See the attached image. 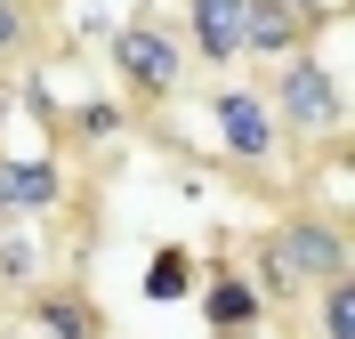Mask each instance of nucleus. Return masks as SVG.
Masks as SVG:
<instances>
[{"label": "nucleus", "mask_w": 355, "mask_h": 339, "mask_svg": "<svg viewBox=\"0 0 355 339\" xmlns=\"http://www.w3.org/2000/svg\"><path fill=\"white\" fill-rule=\"evenodd\" d=\"M339 275H355V243H347V218H331V210H291L250 250L259 299H283V307H299L315 283H339Z\"/></svg>", "instance_id": "obj_1"}, {"label": "nucleus", "mask_w": 355, "mask_h": 339, "mask_svg": "<svg viewBox=\"0 0 355 339\" xmlns=\"http://www.w3.org/2000/svg\"><path fill=\"white\" fill-rule=\"evenodd\" d=\"M266 105H275V121H283L299 146L347 130V81H339V65H331V57H315L307 41L275 65V97H266Z\"/></svg>", "instance_id": "obj_2"}, {"label": "nucleus", "mask_w": 355, "mask_h": 339, "mask_svg": "<svg viewBox=\"0 0 355 339\" xmlns=\"http://www.w3.org/2000/svg\"><path fill=\"white\" fill-rule=\"evenodd\" d=\"M105 57H113V73H121V89L146 97V105L178 97V81H186V41H178V24H162V17H130V24H113Z\"/></svg>", "instance_id": "obj_3"}, {"label": "nucleus", "mask_w": 355, "mask_h": 339, "mask_svg": "<svg viewBox=\"0 0 355 339\" xmlns=\"http://www.w3.org/2000/svg\"><path fill=\"white\" fill-rule=\"evenodd\" d=\"M210 121H218L226 154H234V170H250L259 178L266 162H275V105H266V89H243V81H226V89H210Z\"/></svg>", "instance_id": "obj_4"}, {"label": "nucleus", "mask_w": 355, "mask_h": 339, "mask_svg": "<svg viewBox=\"0 0 355 339\" xmlns=\"http://www.w3.org/2000/svg\"><path fill=\"white\" fill-rule=\"evenodd\" d=\"M307 33L315 8H299V0H243V57H259V65H283Z\"/></svg>", "instance_id": "obj_5"}, {"label": "nucleus", "mask_w": 355, "mask_h": 339, "mask_svg": "<svg viewBox=\"0 0 355 339\" xmlns=\"http://www.w3.org/2000/svg\"><path fill=\"white\" fill-rule=\"evenodd\" d=\"M178 41H186V57H202L210 73H226L243 57V0H186Z\"/></svg>", "instance_id": "obj_6"}, {"label": "nucleus", "mask_w": 355, "mask_h": 339, "mask_svg": "<svg viewBox=\"0 0 355 339\" xmlns=\"http://www.w3.org/2000/svg\"><path fill=\"white\" fill-rule=\"evenodd\" d=\"M194 299H202V323L210 331H259L266 323V299H259V283L243 267H218L210 283H194Z\"/></svg>", "instance_id": "obj_7"}, {"label": "nucleus", "mask_w": 355, "mask_h": 339, "mask_svg": "<svg viewBox=\"0 0 355 339\" xmlns=\"http://www.w3.org/2000/svg\"><path fill=\"white\" fill-rule=\"evenodd\" d=\"M24 323H33V339H105V315H97L89 291H73V283L33 291L24 299Z\"/></svg>", "instance_id": "obj_8"}, {"label": "nucleus", "mask_w": 355, "mask_h": 339, "mask_svg": "<svg viewBox=\"0 0 355 339\" xmlns=\"http://www.w3.org/2000/svg\"><path fill=\"white\" fill-rule=\"evenodd\" d=\"M0 170H8V202H17V226L65 202V170H57L49 154H0Z\"/></svg>", "instance_id": "obj_9"}, {"label": "nucleus", "mask_w": 355, "mask_h": 339, "mask_svg": "<svg viewBox=\"0 0 355 339\" xmlns=\"http://www.w3.org/2000/svg\"><path fill=\"white\" fill-rule=\"evenodd\" d=\"M137 291L154 299V307H178V299H194V250L186 243H162L154 259H146V283Z\"/></svg>", "instance_id": "obj_10"}, {"label": "nucleus", "mask_w": 355, "mask_h": 339, "mask_svg": "<svg viewBox=\"0 0 355 339\" xmlns=\"http://www.w3.org/2000/svg\"><path fill=\"white\" fill-rule=\"evenodd\" d=\"M315 323H323V339H355V275H339V283H315Z\"/></svg>", "instance_id": "obj_11"}, {"label": "nucleus", "mask_w": 355, "mask_h": 339, "mask_svg": "<svg viewBox=\"0 0 355 339\" xmlns=\"http://www.w3.org/2000/svg\"><path fill=\"white\" fill-rule=\"evenodd\" d=\"M33 33H41L33 0H0V57H24V49H33Z\"/></svg>", "instance_id": "obj_12"}, {"label": "nucleus", "mask_w": 355, "mask_h": 339, "mask_svg": "<svg viewBox=\"0 0 355 339\" xmlns=\"http://www.w3.org/2000/svg\"><path fill=\"white\" fill-rule=\"evenodd\" d=\"M121 121H130L121 105H81V137H121Z\"/></svg>", "instance_id": "obj_13"}, {"label": "nucleus", "mask_w": 355, "mask_h": 339, "mask_svg": "<svg viewBox=\"0 0 355 339\" xmlns=\"http://www.w3.org/2000/svg\"><path fill=\"white\" fill-rule=\"evenodd\" d=\"M24 275H41V259H33V250H24V243H8V250H0V283L17 291Z\"/></svg>", "instance_id": "obj_14"}, {"label": "nucleus", "mask_w": 355, "mask_h": 339, "mask_svg": "<svg viewBox=\"0 0 355 339\" xmlns=\"http://www.w3.org/2000/svg\"><path fill=\"white\" fill-rule=\"evenodd\" d=\"M0 226H17V202H8V170H0Z\"/></svg>", "instance_id": "obj_15"}, {"label": "nucleus", "mask_w": 355, "mask_h": 339, "mask_svg": "<svg viewBox=\"0 0 355 339\" xmlns=\"http://www.w3.org/2000/svg\"><path fill=\"white\" fill-rule=\"evenodd\" d=\"M210 339H259V331H210Z\"/></svg>", "instance_id": "obj_16"}]
</instances>
